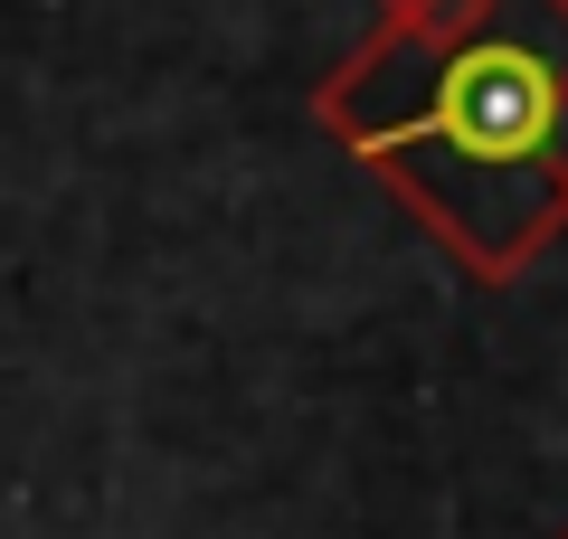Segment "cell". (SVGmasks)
<instances>
[{"mask_svg":"<svg viewBox=\"0 0 568 539\" xmlns=\"http://www.w3.org/2000/svg\"><path fill=\"white\" fill-rule=\"evenodd\" d=\"M559 539H568V530H559Z\"/></svg>","mask_w":568,"mask_h":539,"instance_id":"2","label":"cell"},{"mask_svg":"<svg viewBox=\"0 0 568 539\" xmlns=\"http://www.w3.org/2000/svg\"><path fill=\"white\" fill-rule=\"evenodd\" d=\"M313 123L474 284H521L568 227V0H379Z\"/></svg>","mask_w":568,"mask_h":539,"instance_id":"1","label":"cell"}]
</instances>
